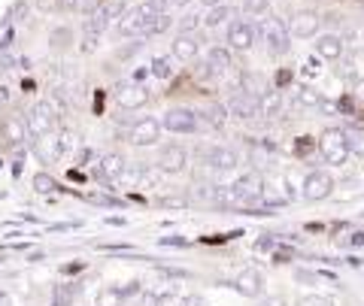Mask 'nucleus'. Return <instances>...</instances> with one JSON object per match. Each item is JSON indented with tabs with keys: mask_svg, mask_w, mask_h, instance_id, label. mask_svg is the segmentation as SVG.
Returning a JSON list of instances; mask_svg holds the SVG:
<instances>
[{
	"mask_svg": "<svg viewBox=\"0 0 364 306\" xmlns=\"http://www.w3.org/2000/svg\"><path fill=\"white\" fill-rule=\"evenodd\" d=\"M258 37H261V43L267 46V52L273 55V58H282V55H289L291 40H294L286 21H282V18H273V16H267V18L258 21Z\"/></svg>",
	"mask_w": 364,
	"mask_h": 306,
	"instance_id": "f257e3e1",
	"label": "nucleus"
},
{
	"mask_svg": "<svg viewBox=\"0 0 364 306\" xmlns=\"http://www.w3.org/2000/svg\"><path fill=\"white\" fill-rule=\"evenodd\" d=\"M318 155L325 158L328 167H346L349 161V140H346V128H325L318 133Z\"/></svg>",
	"mask_w": 364,
	"mask_h": 306,
	"instance_id": "f03ea898",
	"label": "nucleus"
},
{
	"mask_svg": "<svg viewBox=\"0 0 364 306\" xmlns=\"http://www.w3.org/2000/svg\"><path fill=\"white\" fill-rule=\"evenodd\" d=\"M161 133H164V124L161 121L152 119V116H143V119H136L134 124L124 128L122 140L128 143V146H136V149H146V146H158Z\"/></svg>",
	"mask_w": 364,
	"mask_h": 306,
	"instance_id": "7ed1b4c3",
	"label": "nucleus"
},
{
	"mask_svg": "<svg viewBox=\"0 0 364 306\" xmlns=\"http://www.w3.org/2000/svg\"><path fill=\"white\" fill-rule=\"evenodd\" d=\"M188 161H191V155H188V149L182 143H164L161 149H158L155 167L161 170V173H167V176H182L188 170Z\"/></svg>",
	"mask_w": 364,
	"mask_h": 306,
	"instance_id": "20e7f679",
	"label": "nucleus"
},
{
	"mask_svg": "<svg viewBox=\"0 0 364 306\" xmlns=\"http://www.w3.org/2000/svg\"><path fill=\"white\" fill-rule=\"evenodd\" d=\"M164 131L170 133H179V137H191V133H198L200 131V116L195 109H188V106H173V109H167L164 112Z\"/></svg>",
	"mask_w": 364,
	"mask_h": 306,
	"instance_id": "39448f33",
	"label": "nucleus"
},
{
	"mask_svg": "<svg viewBox=\"0 0 364 306\" xmlns=\"http://www.w3.org/2000/svg\"><path fill=\"white\" fill-rule=\"evenodd\" d=\"M334 176L328 173V170H313V173L304 176L301 182V197L310 200V203H318V200H328L334 195Z\"/></svg>",
	"mask_w": 364,
	"mask_h": 306,
	"instance_id": "423d86ee",
	"label": "nucleus"
},
{
	"mask_svg": "<svg viewBox=\"0 0 364 306\" xmlns=\"http://www.w3.org/2000/svg\"><path fill=\"white\" fill-rule=\"evenodd\" d=\"M28 131H31V137H46V133H52V131H58V112H55L46 100H37L31 109H28Z\"/></svg>",
	"mask_w": 364,
	"mask_h": 306,
	"instance_id": "0eeeda50",
	"label": "nucleus"
},
{
	"mask_svg": "<svg viewBox=\"0 0 364 306\" xmlns=\"http://www.w3.org/2000/svg\"><path fill=\"white\" fill-rule=\"evenodd\" d=\"M225 106H228V116L240 119V121H252V119L261 116V112H258V94L246 92V88H234V92L228 94Z\"/></svg>",
	"mask_w": 364,
	"mask_h": 306,
	"instance_id": "6e6552de",
	"label": "nucleus"
},
{
	"mask_svg": "<svg viewBox=\"0 0 364 306\" xmlns=\"http://www.w3.org/2000/svg\"><path fill=\"white\" fill-rule=\"evenodd\" d=\"M255 40H258V25H252L249 18H237V21L228 25L225 43H228V49L231 52H249L255 46Z\"/></svg>",
	"mask_w": 364,
	"mask_h": 306,
	"instance_id": "1a4fd4ad",
	"label": "nucleus"
},
{
	"mask_svg": "<svg viewBox=\"0 0 364 306\" xmlns=\"http://www.w3.org/2000/svg\"><path fill=\"white\" fill-rule=\"evenodd\" d=\"M200 164L215 170V173H231L240 164V155L231 146H207V149H200Z\"/></svg>",
	"mask_w": 364,
	"mask_h": 306,
	"instance_id": "9d476101",
	"label": "nucleus"
},
{
	"mask_svg": "<svg viewBox=\"0 0 364 306\" xmlns=\"http://www.w3.org/2000/svg\"><path fill=\"white\" fill-rule=\"evenodd\" d=\"M112 100L119 104V109L134 112V109H143L152 97L140 82H119L116 88H112Z\"/></svg>",
	"mask_w": 364,
	"mask_h": 306,
	"instance_id": "9b49d317",
	"label": "nucleus"
},
{
	"mask_svg": "<svg viewBox=\"0 0 364 306\" xmlns=\"http://www.w3.org/2000/svg\"><path fill=\"white\" fill-rule=\"evenodd\" d=\"M203 52V43L198 33H188V31H179L173 43H170V55L179 61V64H195Z\"/></svg>",
	"mask_w": 364,
	"mask_h": 306,
	"instance_id": "f8f14e48",
	"label": "nucleus"
},
{
	"mask_svg": "<svg viewBox=\"0 0 364 306\" xmlns=\"http://www.w3.org/2000/svg\"><path fill=\"white\" fill-rule=\"evenodd\" d=\"M124 173H128V164H124V158H122L119 152H107V155L97 161V167H95L97 182L107 185V188L116 185V182H122Z\"/></svg>",
	"mask_w": 364,
	"mask_h": 306,
	"instance_id": "ddd939ff",
	"label": "nucleus"
},
{
	"mask_svg": "<svg viewBox=\"0 0 364 306\" xmlns=\"http://www.w3.org/2000/svg\"><path fill=\"white\" fill-rule=\"evenodd\" d=\"M289 31L294 40H313L322 33V16L313 13V9H301L289 18Z\"/></svg>",
	"mask_w": 364,
	"mask_h": 306,
	"instance_id": "4468645a",
	"label": "nucleus"
},
{
	"mask_svg": "<svg viewBox=\"0 0 364 306\" xmlns=\"http://www.w3.org/2000/svg\"><path fill=\"white\" fill-rule=\"evenodd\" d=\"M231 285H234L237 294H243V297H252V300L264 297V273H261V270H255V267L240 270V273L234 276Z\"/></svg>",
	"mask_w": 364,
	"mask_h": 306,
	"instance_id": "2eb2a0df",
	"label": "nucleus"
},
{
	"mask_svg": "<svg viewBox=\"0 0 364 306\" xmlns=\"http://www.w3.org/2000/svg\"><path fill=\"white\" fill-rule=\"evenodd\" d=\"M234 191H237V203H240V207H246V203H258L261 197H264V179H261L258 173H246L234 182Z\"/></svg>",
	"mask_w": 364,
	"mask_h": 306,
	"instance_id": "dca6fc26",
	"label": "nucleus"
},
{
	"mask_svg": "<svg viewBox=\"0 0 364 306\" xmlns=\"http://www.w3.org/2000/svg\"><path fill=\"white\" fill-rule=\"evenodd\" d=\"M343 49H346V40L340 37V33L328 31V33H318V37H316V55L322 61H331V64L340 61V58H343Z\"/></svg>",
	"mask_w": 364,
	"mask_h": 306,
	"instance_id": "f3484780",
	"label": "nucleus"
},
{
	"mask_svg": "<svg viewBox=\"0 0 364 306\" xmlns=\"http://www.w3.org/2000/svg\"><path fill=\"white\" fill-rule=\"evenodd\" d=\"M282 109H286V97H282L279 88H264V92H258V112H261V119H279Z\"/></svg>",
	"mask_w": 364,
	"mask_h": 306,
	"instance_id": "a211bd4d",
	"label": "nucleus"
},
{
	"mask_svg": "<svg viewBox=\"0 0 364 306\" xmlns=\"http://www.w3.org/2000/svg\"><path fill=\"white\" fill-rule=\"evenodd\" d=\"M0 133H4V140H6V146H21L28 140V121H25V116H6L4 119V124H0Z\"/></svg>",
	"mask_w": 364,
	"mask_h": 306,
	"instance_id": "6ab92c4d",
	"label": "nucleus"
},
{
	"mask_svg": "<svg viewBox=\"0 0 364 306\" xmlns=\"http://www.w3.org/2000/svg\"><path fill=\"white\" fill-rule=\"evenodd\" d=\"M37 155L43 158L46 164L52 161H61L64 152H61V133H46V137H37Z\"/></svg>",
	"mask_w": 364,
	"mask_h": 306,
	"instance_id": "aec40b11",
	"label": "nucleus"
},
{
	"mask_svg": "<svg viewBox=\"0 0 364 306\" xmlns=\"http://www.w3.org/2000/svg\"><path fill=\"white\" fill-rule=\"evenodd\" d=\"M70 46H73V31L67 28V25L52 28V33H49V49L55 55H64V52H70Z\"/></svg>",
	"mask_w": 364,
	"mask_h": 306,
	"instance_id": "412c9836",
	"label": "nucleus"
},
{
	"mask_svg": "<svg viewBox=\"0 0 364 306\" xmlns=\"http://www.w3.org/2000/svg\"><path fill=\"white\" fill-rule=\"evenodd\" d=\"M176 58L173 55H158V58H152V76L158 79V82H170V79L176 76Z\"/></svg>",
	"mask_w": 364,
	"mask_h": 306,
	"instance_id": "4be33fe9",
	"label": "nucleus"
},
{
	"mask_svg": "<svg viewBox=\"0 0 364 306\" xmlns=\"http://www.w3.org/2000/svg\"><path fill=\"white\" fill-rule=\"evenodd\" d=\"M294 106H301V109H322L325 106V97L316 92V88L310 85H304L294 92Z\"/></svg>",
	"mask_w": 364,
	"mask_h": 306,
	"instance_id": "5701e85b",
	"label": "nucleus"
},
{
	"mask_svg": "<svg viewBox=\"0 0 364 306\" xmlns=\"http://www.w3.org/2000/svg\"><path fill=\"white\" fill-rule=\"evenodd\" d=\"M234 16V9L228 4H219V6H207V13H203V28H219L225 25L228 18Z\"/></svg>",
	"mask_w": 364,
	"mask_h": 306,
	"instance_id": "b1692460",
	"label": "nucleus"
},
{
	"mask_svg": "<svg viewBox=\"0 0 364 306\" xmlns=\"http://www.w3.org/2000/svg\"><path fill=\"white\" fill-rule=\"evenodd\" d=\"M198 116H200V121H207L210 128H222L225 119H228V106H222V104H210L207 109H200Z\"/></svg>",
	"mask_w": 364,
	"mask_h": 306,
	"instance_id": "393cba45",
	"label": "nucleus"
},
{
	"mask_svg": "<svg viewBox=\"0 0 364 306\" xmlns=\"http://www.w3.org/2000/svg\"><path fill=\"white\" fill-rule=\"evenodd\" d=\"M128 4H131V0H107V4L100 6V13L107 16V21H109V18H116V21H119V18H122V16L131 9Z\"/></svg>",
	"mask_w": 364,
	"mask_h": 306,
	"instance_id": "a878e982",
	"label": "nucleus"
},
{
	"mask_svg": "<svg viewBox=\"0 0 364 306\" xmlns=\"http://www.w3.org/2000/svg\"><path fill=\"white\" fill-rule=\"evenodd\" d=\"M346 140H349V155L352 158H364V131L361 128H349Z\"/></svg>",
	"mask_w": 364,
	"mask_h": 306,
	"instance_id": "bb28decb",
	"label": "nucleus"
},
{
	"mask_svg": "<svg viewBox=\"0 0 364 306\" xmlns=\"http://www.w3.org/2000/svg\"><path fill=\"white\" fill-rule=\"evenodd\" d=\"M243 13L249 18H261L270 13V0H243Z\"/></svg>",
	"mask_w": 364,
	"mask_h": 306,
	"instance_id": "cd10ccee",
	"label": "nucleus"
},
{
	"mask_svg": "<svg viewBox=\"0 0 364 306\" xmlns=\"http://www.w3.org/2000/svg\"><path fill=\"white\" fill-rule=\"evenodd\" d=\"M170 25H173V18H170V13H161V16H155L149 21V28L143 31V37H155V33H164Z\"/></svg>",
	"mask_w": 364,
	"mask_h": 306,
	"instance_id": "c85d7f7f",
	"label": "nucleus"
},
{
	"mask_svg": "<svg viewBox=\"0 0 364 306\" xmlns=\"http://www.w3.org/2000/svg\"><path fill=\"white\" fill-rule=\"evenodd\" d=\"M76 149H79L76 133H73V131H61V152H64V158H67V155H73Z\"/></svg>",
	"mask_w": 364,
	"mask_h": 306,
	"instance_id": "c756f323",
	"label": "nucleus"
},
{
	"mask_svg": "<svg viewBox=\"0 0 364 306\" xmlns=\"http://www.w3.org/2000/svg\"><path fill=\"white\" fill-rule=\"evenodd\" d=\"M33 188L43 191V195H49V191L58 188V182H55L52 176H46V173H37V176H33Z\"/></svg>",
	"mask_w": 364,
	"mask_h": 306,
	"instance_id": "7c9ffc66",
	"label": "nucleus"
},
{
	"mask_svg": "<svg viewBox=\"0 0 364 306\" xmlns=\"http://www.w3.org/2000/svg\"><path fill=\"white\" fill-rule=\"evenodd\" d=\"M64 9H76V13H95V0H61Z\"/></svg>",
	"mask_w": 364,
	"mask_h": 306,
	"instance_id": "2f4dec72",
	"label": "nucleus"
},
{
	"mask_svg": "<svg viewBox=\"0 0 364 306\" xmlns=\"http://www.w3.org/2000/svg\"><path fill=\"white\" fill-rule=\"evenodd\" d=\"M73 294H76V291H73L70 285H61V288H58V294H55V303H52V306H70Z\"/></svg>",
	"mask_w": 364,
	"mask_h": 306,
	"instance_id": "473e14b6",
	"label": "nucleus"
},
{
	"mask_svg": "<svg viewBox=\"0 0 364 306\" xmlns=\"http://www.w3.org/2000/svg\"><path fill=\"white\" fill-rule=\"evenodd\" d=\"M298 306H334L328 297H322V294H306V297L298 300Z\"/></svg>",
	"mask_w": 364,
	"mask_h": 306,
	"instance_id": "72a5a7b5",
	"label": "nucleus"
},
{
	"mask_svg": "<svg viewBox=\"0 0 364 306\" xmlns=\"http://www.w3.org/2000/svg\"><path fill=\"white\" fill-rule=\"evenodd\" d=\"M352 100H355V104H364V79H355V85H352Z\"/></svg>",
	"mask_w": 364,
	"mask_h": 306,
	"instance_id": "f704fd0d",
	"label": "nucleus"
},
{
	"mask_svg": "<svg viewBox=\"0 0 364 306\" xmlns=\"http://www.w3.org/2000/svg\"><path fill=\"white\" fill-rule=\"evenodd\" d=\"M258 306H286V300L279 297V294H273V297H261V303Z\"/></svg>",
	"mask_w": 364,
	"mask_h": 306,
	"instance_id": "c9c22d12",
	"label": "nucleus"
},
{
	"mask_svg": "<svg viewBox=\"0 0 364 306\" xmlns=\"http://www.w3.org/2000/svg\"><path fill=\"white\" fill-rule=\"evenodd\" d=\"M349 246H364V234H352L349 236Z\"/></svg>",
	"mask_w": 364,
	"mask_h": 306,
	"instance_id": "e433bc0d",
	"label": "nucleus"
},
{
	"mask_svg": "<svg viewBox=\"0 0 364 306\" xmlns=\"http://www.w3.org/2000/svg\"><path fill=\"white\" fill-rule=\"evenodd\" d=\"M203 6H219V4H225V0H200Z\"/></svg>",
	"mask_w": 364,
	"mask_h": 306,
	"instance_id": "4c0bfd02",
	"label": "nucleus"
},
{
	"mask_svg": "<svg viewBox=\"0 0 364 306\" xmlns=\"http://www.w3.org/2000/svg\"><path fill=\"white\" fill-rule=\"evenodd\" d=\"M0 104H6V88H0Z\"/></svg>",
	"mask_w": 364,
	"mask_h": 306,
	"instance_id": "58836bf2",
	"label": "nucleus"
}]
</instances>
